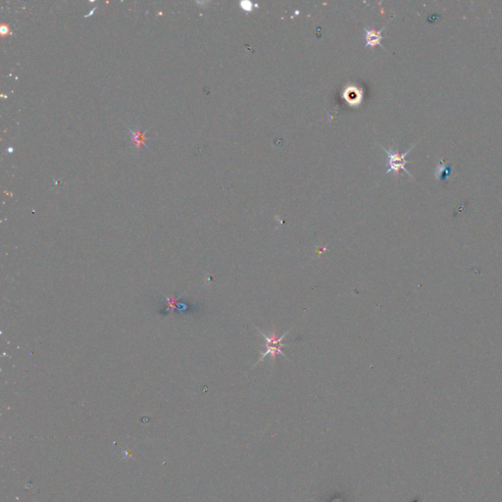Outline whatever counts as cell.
<instances>
[{
    "label": "cell",
    "instance_id": "1",
    "mask_svg": "<svg viewBox=\"0 0 502 502\" xmlns=\"http://www.w3.org/2000/svg\"><path fill=\"white\" fill-rule=\"evenodd\" d=\"M256 329H257V330L259 331V333L261 334V336L263 337V339L265 340V343H266V345H265L266 350H265L264 352H261L259 360H258V361L253 365L252 369H253V368H254L258 363L262 362V361L265 359V357H266L267 355H271V356H272V360H273V362H275V360H276V358H277V355H280V354H281V355H283V357H284V358L288 359V358H287V356H286V354L283 352V349H282V348H283L284 346H286L287 345L283 344L282 342H283V340L288 336L289 332H290V330L286 331V332L283 334L282 337H278L277 334V332H276V329H273V330L270 332V336H266V334H265V333H264L260 329H258L257 327H256Z\"/></svg>",
    "mask_w": 502,
    "mask_h": 502
},
{
    "label": "cell",
    "instance_id": "2",
    "mask_svg": "<svg viewBox=\"0 0 502 502\" xmlns=\"http://www.w3.org/2000/svg\"><path fill=\"white\" fill-rule=\"evenodd\" d=\"M417 143H414L406 152L404 153H399L398 151H396L394 148H389V149H386L384 148L382 145H381V148L383 149V151L385 152L386 154V174H390V173H395L397 176L399 174L400 171H404L408 176H410L411 178L415 179L414 176L406 169V165L408 163H410L411 161L407 160L406 159V156L409 154V152L416 146Z\"/></svg>",
    "mask_w": 502,
    "mask_h": 502
},
{
    "label": "cell",
    "instance_id": "3",
    "mask_svg": "<svg viewBox=\"0 0 502 502\" xmlns=\"http://www.w3.org/2000/svg\"><path fill=\"white\" fill-rule=\"evenodd\" d=\"M343 98L351 107H358L364 98V89L356 85L348 84L343 90Z\"/></svg>",
    "mask_w": 502,
    "mask_h": 502
},
{
    "label": "cell",
    "instance_id": "4",
    "mask_svg": "<svg viewBox=\"0 0 502 502\" xmlns=\"http://www.w3.org/2000/svg\"><path fill=\"white\" fill-rule=\"evenodd\" d=\"M385 27H386V25L383 26L379 31H376V30L370 29V28H364V36H365V40H366V46H368L370 48H374L375 46H381L383 49H385L384 46L381 44V40L384 38V36L381 34H382V31L385 29Z\"/></svg>",
    "mask_w": 502,
    "mask_h": 502
},
{
    "label": "cell",
    "instance_id": "5",
    "mask_svg": "<svg viewBox=\"0 0 502 502\" xmlns=\"http://www.w3.org/2000/svg\"><path fill=\"white\" fill-rule=\"evenodd\" d=\"M452 172V168L450 163H445L443 159H439L438 165L435 167L434 170V178L438 182H446Z\"/></svg>",
    "mask_w": 502,
    "mask_h": 502
},
{
    "label": "cell",
    "instance_id": "6",
    "mask_svg": "<svg viewBox=\"0 0 502 502\" xmlns=\"http://www.w3.org/2000/svg\"><path fill=\"white\" fill-rule=\"evenodd\" d=\"M126 128L128 129V131L131 134L132 142L135 144L137 150H139V148L141 146H145L146 148H149V146L146 143V133L149 131L148 129L145 132H141V130L139 128L132 129L129 126H126Z\"/></svg>",
    "mask_w": 502,
    "mask_h": 502
},
{
    "label": "cell",
    "instance_id": "7",
    "mask_svg": "<svg viewBox=\"0 0 502 502\" xmlns=\"http://www.w3.org/2000/svg\"><path fill=\"white\" fill-rule=\"evenodd\" d=\"M241 6H242V8L244 11H247V12L252 11V10L254 9V8H253V7H254V4H253L252 2H249V1H242V2H241Z\"/></svg>",
    "mask_w": 502,
    "mask_h": 502
},
{
    "label": "cell",
    "instance_id": "8",
    "mask_svg": "<svg viewBox=\"0 0 502 502\" xmlns=\"http://www.w3.org/2000/svg\"><path fill=\"white\" fill-rule=\"evenodd\" d=\"M10 33V29L8 26H2L1 27V34L2 35H5V34H8Z\"/></svg>",
    "mask_w": 502,
    "mask_h": 502
}]
</instances>
